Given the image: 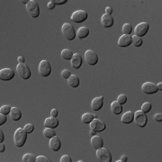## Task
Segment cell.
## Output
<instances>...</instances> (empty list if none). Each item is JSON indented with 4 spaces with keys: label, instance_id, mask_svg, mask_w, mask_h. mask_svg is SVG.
Here are the masks:
<instances>
[{
    "label": "cell",
    "instance_id": "cell-1",
    "mask_svg": "<svg viewBox=\"0 0 162 162\" xmlns=\"http://www.w3.org/2000/svg\"><path fill=\"white\" fill-rule=\"evenodd\" d=\"M27 140V132L25 129L18 128L14 134V141L16 147H23Z\"/></svg>",
    "mask_w": 162,
    "mask_h": 162
},
{
    "label": "cell",
    "instance_id": "cell-2",
    "mask_svg": "<svg viewBox=\"0 0 162 162\" xmlns=\"http://www.w3.org/2000/svg\"><path fill=\"white\" fill-rule=\"evenodd\" d=\"M61 32L63 36L68 40V41H73L76 37V31L74 29V27L68 23H65L63 24V25L61 27Z\"/></svg>",
    "mask_w": 162,
    "mask_h": 162
},
{
    "label": "cell",
    "instance_id": "cell-3",
    "mask_svg": "<svg viewBox=\"0 0 162 162\" xmlns=\"http://www.w3.org/2000/svg\"><path fill=\"white\" fill-rule=\"evenodd\" d=\"M26 10L32 18H37L40 16V7L38 5V2H36L35 0L29 1V3L26 5Z\"/></svg>",
    "mask_w": 162,
    "mask_h": 162
},
{
    "label": "cell",
    "instance_id": "cell-4",
    "mask_svg": "<svg viewBox=\"0 0 162 162\" xmlns=\"http://www.w3.org/2000/svg\"><path fill=\"white\" fill-rule=\"evenodd\" d=\"M16 72L18 76L23 78V79H28L30 78L32 73H31V69L29 68L28 65H26L25 63H19L16 66Z\"/></svg>",
    "mask_w": 162,
    "mask_h": 162
},
{
    "label": "cell",
    "instance_id": "cell-5",
    "mask_svg": "<svg viewBox=\"0 0 162 162\" xmlns=\"http://www.w3.org/2000/svg\"><path fill=\"white\" fill-rule=\"evenodd\" d=\"M39 73L42 77H48L51 73V67L50 62L48 60H43L39 64Z\"/></svg>",
    "mask_w": 162,
    "mask_h": 162
},
{
    "label": "cell",
    "instance_id": "cell-6",
    "mask_svg": "<svg viewBox=\"0 0 162 162\" xmlns=\"http://www.w3.org/2000/svg\"><path fill=\"white\" fill-rule=\"evenodd\" d=\"M96 157L98 158V160L100 161L103 162H111L112 161V156L110 151L105 149V148H100L98 150H96Z\"/></svg>",
    "mask_w": 162,
    "mask_h": 162
},
{
    "label": "cell",
    "instance_id": "cell-7",
    "mask_svg": "<svg viewBox=\"0 0 162 162\" xmlns=\"http://www.w3.org/2000/svg\"><path fill=\"white\" fill-rule=\"evenodd\" d=\"M133 121L135 122V123L139 127H145L147 122H148V118H147L145 113L141 111H137L134 113Z\"/></svg>",
    "mask_w": 162,
    "mask_h": 162
},
{
    "label": "cell",
    "instance_id": "cell-8",
    "mask_svg": "<svg viewBox=\"0 0 162 162\" xmlns=\"http://www.w3.org/2000/svg\"><path fill=\"white\" fill-rule=\"evenodd\" d=\"M85 60L88 65L95 66L98 62V56L92 50H87L85 52Z\"/></svg>",
    "mask_w": 162,
    "mask_h": 162
},
{
    "label": "cell",
    "instance_id": "cell-9",
    "mask_svg": "<svg viewBox=\"0 0 162 162\" xmlns=\"http://www.w3.org/2000/svg\"><path fill=\"white\" fill-rule=\"evenodd\" d=\"M70 18L72 21H74L75 23H77V24L83 23L87 19V13L84 10H78V11L74 12Z\"/></svg>",
    "mask_w": 162,
    "mask_h": 162
},
{
    "label": "cell",
    "instance_id": "cell-10",
    "mask_svg": "<svg viewBox=\"0 0 162 162\" xmlns=\"http://www.w3.org/2000/svg\"><path fill=\"white\" fill-rule=\"evenodd\" d=\"M141 90L144 94L147 95H153L159 91L157 85L152 82H145L141 86Z\"/></svg>",
    "mask_w": 162,
    "mask_h": 162
},
{
    "label": "cell",
    "instance_id": "cell-11",
    "mask_svg": "<svg viewBox=\"0 0 162 162\" xmlns=\"http://www.w3.org/2000/svg\"><path fill=\"white\" fill-rule=\"evenodd\" d=\"M149 31V24L147 23H140L138 25H136L134 29V35L139 36V37H142L144 36Z\"/></svg>",
    "mask_w": 162,
    "mask_h": 162
},
{
    "label": "cell",
    "instance_id": "cell-12",
    "mask_svg": "<svg viewBox=\"0 0 162 162\" xmlns=\"http://www.w3.org/2000/svg\"><path fill=\"white\" fill-rule=\"evenodd\" d=\"M89 124H90V129L95 132H103L105 129V123L102 120L97 118H95Z\"/></svg>",
    "mask_w": 162,
    "mask_h": 162
},
{
    "label": "cell",
    "instance_id": "cell-13",
    "mask_svg": "<svg viewBox=\"0 0 162 162\" xmlns=\"http://www.w3.org/2000/svg\"><path fill=\"white\" fill-rule=\"evenodd\" d=\"M15 77V71L11 68H3L0 70V79L3 81H8Z\"/></svg>",
    "mask_w": 162,
    "mask_h": 162
},
{
    "label": "cell",
    "instance_id": "cell-14",
    "mask_svg": "<svg viewBox=\"0 0 162 162\" xmlns=\"http://www.w3.org/2000/svg\"><path fill=\"white\" fill-rule=\"evenodd\" d=\"M103 104H104V96H98V97H95L92 100L91 102V108L92 110L94 111H99L101 110V108L103 107Z\"/></svg>",
    "mask_w": 162,
    "mask_h": 162
},
{
    "label": "cell",
    "instance_id": "cell-15",
    "mask_svg": "<svg viewBox=\"0 0 162 162\" xmlns=\"http://www.w3.org/2000/svg\"><path fill=\"white\" fill-rule=\"evenodd\" d=\"M50 149H51L52 151H59L60 149L61 148V142H60V140L57 136H54L51 138L50 140Z\"/></svg>",
    "mask_w": 162,
    "mask_h": 162
},
{
    "label": "cell",
    "instance_id": "cell-16",
    "mask_svg": "<svg viewBox=\"0 0 162 162\" xmlns=\"http://www.w3.org/2000/svg\"><path fill=\"white\" fill-rule=\"evenodd\" d=\"M132 44V36L130 34H123L118 40L120 47H128Z\"/></svg>",
    "mask_w": 162,
    "mask_h": 162
},
{
    "label": "cell",
    "instance_id": "cell-17",
    "mask_svg": "<svg viewBox=\"0 0 162 162\" xmlns=\"http://www.w3.org/2000/svg\"><path fill=\"white\" fill-rule=\"evenodd\" d=\"M70 61H71V66H72V68H75V69H78V68H80L81 65H82V62H83L81 56H80L78 53H74V54H73V57H72V59L70 60Z\"/></svg>",
    "mask_w": 162,
    "mask_h": 162
},
{
    "label": "cell",
    "instance_id": "cell-18",
    "mask_svg": "<svg viewBox=\"0 0 162 162\" xmlns=\"http://www.w3.org/2000/svg\"><path fill=\"white\" fill-rule=\"evenodd\" d=\"M101 24L104 28H109L112 27L113 25V18L109 15H103V16L101 17Z\"/></svg>",
    "mask_w": 162,
    "mask_h": 162
},
{
    "label": "cell",
    "instance_id": "cell-19",
    "mask_svg": "<svg viewBox=\"0 0 162 162\" xmlns=\"http://www.w3.org/2000/svg\"><path fill=\"white\" fill-rule=\"evenodd\" d=\"M44 125L45 127H48V128H57L59 126V120L55 117H48L46 118L44 121Z\"/></svg>",
    "mask_w": 162,
    "mask_h": 162
},
{
    "label": "cell",
    "instance_id": "cell-20",
    "mask_svg": "<svg viewBox=\"0 0 162 162\" xmlns=\"http://www.w3.org/2000/svg\"><path fill=\"white\" fill-rule=\"evenodd\" d=\"M91 145L94 148L95 150H98L102 148L104 146V141L100 136L98 135H94L91 139Z\"/></svg>",
    "mask_w": 162,
    "mask_h": 162
},
{
    "label": "cell",
    "instance_id": "cell-21",
    "mask_svg": "<svg viewBox=\"0 0 162 162\" xmlns=\"http://www.w3.org/2000/svg\"><path fill=\"white\" fill-rule=\"evenodd\" d=\"M134 119V113L132 111H128L124 113L122 116V123L124 124H130L132 123Z\"/></svg>",
    "mask_w": 162,
    "mask_h": 162
},
{
    "label": "cell",
    "instance_id": "cell-22",
    "mask_svg": "<svg viewBox=\"0 0 162 162\" xmlns=\"http://www.w3.org/2000/svg\"><path fill=\"white\" fill-rule=\"evenodd\" d=\"M9 114H10V117L13 121H19L22 118V113L17 107H12Z\"/></svg>",
    "mask_w": 162,
    "mask_h": 162
},
{
    "label": "cell",
    "instance_id": "cell-23",
    "mask_svg": "<svg viewBox=\"0 0 162 162\" xmlns=\"http://www.w3.org/2000/svg\"><path fill=\"white\" fill-rule=\"evenodd\" d=\"M111 111L113 114H120L123 112L122 104L117 101H113L111 104Z\"/></svg>",
    "mask_w": 162,
    "mask_h": 162
},
{
    "label": "cell",
    "instance_id": "cell-24",
    "mask_svg": "<svg viewBox=\"0 0 162 162\" xmlns=\"http://www.w3.org/2000/svg\"><path fill=\"white\" fill-rule=\"evenodd\" d=\"M88 34H89V29L85 26L80 27L77 32V36L79 39H84L88 36Z\"/></svg>",
    "mask_w": 162,
    "mask_h": 162
},
{
    "label": "cell",
    "instance_id": "cell-25",
    "mask_svg": "<svg viewBox=\"0 0 162 162\" xmlns=\"http://www.w3.org/2000/svg\"><path fill=\"white\" fill-rule=\"evenodd\" d=\"M96 117H97L96 115H94V114H92V113H84V114L82 115L81 121H82L83 123L88 124V123H91L95 118H96Z\"/></svg>",
    "mask_w": 162,
    "mask_h": 162
},
{
    "label": "cell",
    "instance_id": "cell-26",
    "mask_svg": "<svg viewBox=\"0 0 162 162\" xmlns=\"http://www.w3.org/2000/svg\"><path fill=\"white\" fill-rule=\"evenodd\" d=\"M68 83L71 87L76 88V87H77L79 86V78L76 75H71L68 78Z\"/></svg>",
    "mask_w": 162,
    "mask_h": 162
},
{
    "label": "cell",
    "instance_id": "cell-27",
    "mask_svg": "<svg viewBox=\"0 0 162 162\" xmlns=\"http://www.w3.org/2000/svg\"><path fill=\"white\" fill-rule=\"evenodd\" d=\"M73 54L74 53L70 51V50H68V49H64V50H62V51H61V57L64 60H71L72 57H73Z\"/></svg>",
    "mask_w": 162,
    "mask_h": 162
},
{
    "label": "cell",
    "instance_id": "cell-28",
    "mask_svg": "<svg viewBox=\"0 0 162 162\" xmlns=\"http://www.w3.org/2000/svg\"><path fill=\"white\" fill-rule=\"evenodd\" d=\"M43 135L46 137V138L51 139L52 137L56 136V132H55V131L52 128H48V127H46V128L44 129V131H43Z\"/></svg>",
    "mask_w": 162,
    "mask_h": 162
},
{
    "label": "cell",
    "instance_id": "cell-29",
    "mask_svg": "<svg viewBox=\"0 0 162 162\" xmlns=\"http://www.w3.org/2000/svg\"><path fill=\"white\" fill-rule=\"evenodd\" d=\"M142 39L139 36H136V35H133L132 36V43L135 46V47H141L142 45Z\"/></svg>",
    "mask_w": 162,
    "mask_h": 162
},
{
    "label": "cell",
    "instance_id": "cell-30",
    "mask_svg": "<svg viewBox=\"0 0 162 162\" xmlns=\"http://www.w3.org/2000/svg\"><path fill=\"white\" fill-rule=\"evenodd\" d=\"M23 161L24 162H34L36 161V157L31 153L25 154L23 156Z\"/></svg>",
    "mask_w": 162,
    "mask_h": 162
},
{
    "label": "cell",
    "instance_id": "cell-31",
    "mask_svg": "<svg viewBox=\"0 0 162 162\" xmlns=\"http://www.w3.org/2000/svg\"><path fill=\"white\" fill-rule=\"evenodd\" d=\"M150 110H151V104H150V103L146 102L141 105V112L147 113H149Z\"/></svg>",
    "mask_w": 162,
    "mask_h": 162
},
{
    "label": "cell",
    "instance_id": "cell-32",
    "mask_svg": "<svg viewBox=\"0 0 162 162\" xmlns=\"http://www.w3.org/2000/svg\"><path fill=\"white\" fill-rule=\"evenodd\" d=\"M132 32V27L130 24H124L123 26V34H130Z\"/></svg>",
    "mask_w": 162,
    "mask_h": 162
},
{
    "label": "cell",
    "instance_id": "cell-33",
    "mask_svg": "<svg viewBox=\"0 0 162 162\" xmlns=\"http://www.w3.org/2000/svg\"><path fill=\"white\" fill-rule=\"evenodd\" d=\"M11 109H12V107H10L9 105H2L1 108H0V113L7 115V114L10 113Z\"/></svg>",
    "mask_w": 162,
    "mask_h": 162
},
{
    "label": "cell",
    "instance_id": "cell-34",
    "mask_svg": "<svg viewBox=\"0 0 162 162\" xmlns=\"http://www.w3.org/2000/svg\"><path fill=\"white\" fill-rule=\"evenodd\" d=\"M117 102L120 103L121 104H124L125 103L127 102V96L125 95H120L119 96L117 97Z\"/></svg>",
    "mask_w": 162,
    "mask_h": 162
},
{
    "label": "cell",
    "instance_id": "cell-35",
    "mask_svg": "<svg viewBox=\"0 0 162 162\" xmlns=\"http://www.w3.org/2000/svg\"><path fill=\"white\" fill-rule=\"evenodd\" d=\"M24 129H25V131L27 133H32L34 132V124H32V123H27L25 126L24 127Z\"/></svg>",
    "mask_w": 162,
    "mask_h": 162
},
{
    "label": "cell",
    "instance_id": "cell-36",
    "mask_svg": "<svg viewBox=\"0 0 162 162\" xmlns=\"http://www.w3.org/2000/svg\"><path fill=\"white\" fill-rule=\"evenodd\" d=\"M71 75H72V74H71V72H70L68 69H64V70L61 71V77H63V78L68 79V77H70Z\"/></svg>",
    "mask_w": 162,
    "mask_h": 162
},
{
    "label": "cell",
    "instance_id": "cell-37",
    "mask_svg": "<svg viewBox=\"0 0 162 162\" xmlns=\"http://www.w3.org/2000/svg\"><path fill=\"white\" fill-rule=\"evenodd\" d=\"M36 161L37 162H51V160L45 157V156H38L36 157Z\"/></svg>",
    "mask_w": 162,
    "mask_h": 162
},
{
    "label": "cell",
    "instance_id": "cell-38",
    "mask_svg": "<svg viewBox=\"0 0 162 162\" xmlns=\"http://www.w3.org/2000/svg\"><path fill=\"white\" fill-rule=\"evenodd\" d=\"M72 160L71 158L68 156V155H63L61 158H60V162H71Z\"/></svg>",
    "mask_w": 162,
    "mask_h": 162
},
{
    "label": "cell",
    "instance_id": "cell-39",
    "mask_svg": "<svg viewBox=\"0 0 162 162\" xmlns=\"http://www.w3.org/2000/svg\"><path fill=\"white\" fill-rule=\"evenodd\" d=\"M7 122V116L5 114H2L0 113V125L2 126L3 124H5Z\"/></svg>",
    "mask_w": 162,
    "mask_h": 162
},
{
    "label": "cell",
    "instance_id": "cell-40",
    "mask_svg": "<svg viewBox=\"0 0 162 162\" xmlns=\"http://www.w3.org/2000/svg\"><path fill=\"white\" fill-rule=\"evenodd\" d=\"M154 120L156 122H159V123H161L162 122V114L161 113H156L154 115Z\"/></svg>",
    "mask_w": 162,
    "mask_h": 162
},
{
    "label": "cell",
    "instance_id": "cell-41",
    "mask_svg": "<svg viewBox=\"0 0 162 162\" xmlns=\"http://www.w3.org/2000/svg\"><path fill=\"white\" fill-rule=\"evenodd\" d=\"M58 113H59L58 110H57L56 108H53L51 111V117H55V118H56V117L58 116Z\"/></svg>",
    "mask_w": 162,
    "mask_h": 162
},
{
    "label": "cell",
    "instance_id": "cell-42",
    "mask_svg": "<svg viewBox=\"0 0 162 162\" xmlns=\"http://www.w3.org/2000/svg\"><path fill=\"white\" fill-rule=\"evenodd\" d=\"M52 2H53L55 5H63V4H65L66 2H68V0H52Z\"/></svg>",
    "mask_w": 162,
    "mask_h": 162
},
{
    "label": "cell",
    "instance_id": "cell-43",
    "mask_svg": "<svg viewBox=\"0 0 162 162\" xmlns=\"http://www.w3.org/2000/svg\"><path fill=\"white\" fill-rule=\"evenodd\" d=\"M54 7H55V4L52 2V0L49 1L48 4H47V8L50 9V10H52V9H54Z\"/></svg>",
    "mask_w": 162,
    "mask_h": 162
},
{
    "label": "cell",
    "instance_id": "cell-44",
    "mask_svg": "<svg viewBox=\"0 0 162 162\" xmlns=\"http://www.w3.org/2000/svg\"><path fill=\"white\" fill-rule=\"evenodd\" d=\"M112 13H113V8H112L111 7H107L105 8V14L111 16Z\"/></svg>",
    "mask_w": 162,
    "mask_h": 162
},
{
    "label": "cell",
    "instance_id": "cell-45",
    "mask_svg": "<svg viewBox=\"0 0 162 162\" xmlns=\"http://www.w3.org/2000/svg\"><path fill=\"white\" fill-rule=\"evenodd\" d=\"M5 140V135H4V132L2 130H0V142L2 143Z\"/></svg>",
    "mask_w": 162,
    "mask_h": 162
},
{
    "label": "cell",
    "instance_id": "cell-46",
    "mask_svg": "<svg viewBox=\"0 0 162 162\" xmlns=\"http://www.w3.org/2000/svg\"><path fill=\"white\" fill-rule=\"evenodd\" d=\"M127 160H128V158H127V156H123L121 159H120L119 160H117L118 162H126L127 161Z\"/></svg>",
    "mask_w": 162,
    "mask_h": 162
},
{
    "label": "cell",
    "instance_id": "cell-47",
    "mask_svg": "<svg viewBox=\"0 0 162 162\" xmlns=\"http://www.w3.org/2000/svg\"><path fill=\"white\" fill-rule=\"evenodd\" d=\"M5 150H6V145L2 142L1 144H0V152L2 153V152H4L5 151Z\"/></svg>",
    "mask_w": 162,
    "mask_h": 162
},
{
    "label": "cell",
    "instance_id": "cell-48",
    "mask_svg": "<svg viewBox=\"0 0 162 162\" xmlns=\"http://www.w3.org/2000/svg\"><path fill=\"white\" fill-rule=\"evenodd\" d=\"M18 62L19 63H25V58L24 57H22V56H20V57H18Z\"/></svg>",
    "mask_w": 162,
    "mask_h": 162
},
{
    "label": "cell",
    "instance_id": "cell-49",
    "mask_svg": "<svg viewBox=\"0 0 162 162\" xmlns=\"http://www.w3.org/2000/svg\"><path fill=\"white\" fill-rule=\"evenodd\" d=\"M157 87H158V89H159V90H160V91H161V90H162V83H161V82H160V83H158V84H157Z\"/></svg>",
    "mask_w": 162,
    "mask_h": 162
},
{
    "label": "cell",
    "instance_id": "cell-50",
    "mask_svg": "<svg viewBox=\"0 0 162 162\" xmlns=\"http://www.w3.org/2000/svg\"><path fill=\"white\" fill-rule=\"evenodd\" d=\"M21 2H22L23 4H25V5H27V4L29 3V1H27V0H22Z\"/></svg>",
    "mask_w": 162,
    "mask_h": 162
},
{
    "label": "cell",
    "instance_id": "cell-51",
    "mask_svg": "<svg viewBox=\"0 0 162 162\" xmlns=\"http://www.w3.org/2000/svg\"><path fill=\"white\" fill-rule=\"evenodd\" d=\"M95 132H95V131H93V130H91V132H90V133H91L92 136H94V135H95Z\"/></svg>",
    "mask_w": 162,
    "mask_h": 162
}]
</instances>
